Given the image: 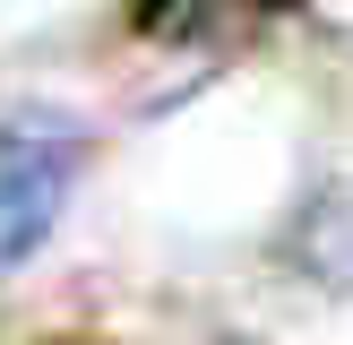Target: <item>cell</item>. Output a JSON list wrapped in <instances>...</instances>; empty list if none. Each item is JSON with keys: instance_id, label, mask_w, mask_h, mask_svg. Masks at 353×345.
<instances>
[{"instance_id": "obj_1", "label": "cell", "mask_w": 353, "mask_h": 345, "mask_svg": "<svg viewBox=\"0 0 353 345\" xmlns=\"http://www.w3.org/2000/svg\"><path fill=\"white\" fill-rule=\"evenodd\" d=\"M86 130L52 103H26V112H0V268L34 250L61 216L69 181H78Z\"/></svg>"}, {"instance_id": "obj_2", "label": "cell", "mask_w": 353, "mask_h": 345, "mask_svg": "<svg viewBox=\"0 0 353 345\" xmlns=\"http://www.w3.org/2000/svg\"><path fill=\"white\" fill-rule=\"evenodd\" d=\"M285 250H293V268H302V276L353 293V172H336V181L310 190V207L293 216Z\"/></svg>"}, {"instance_id": "obj_3", "label": "cell", "mask_w": 353, "mask_h": 345, "mask_svg": "<svg viewBox=\"0 0 353 345\" xmlns=\"http://www.w3.org/2000/svg\"><path fill=\"white\" fill-rule=\"evenodd\" d=\"M224 345H259V337H224Z\"/></svg>"}]
</instances>
